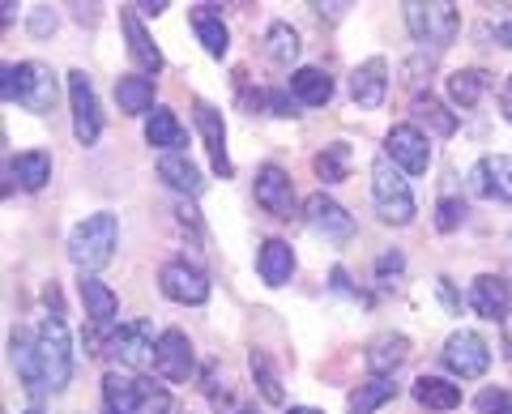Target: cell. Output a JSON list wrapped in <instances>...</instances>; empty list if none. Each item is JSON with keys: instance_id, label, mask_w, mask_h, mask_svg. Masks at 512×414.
<instances>
[{"instance_id": "41", "label": "cell", "mask_w": 512, "mask_h": 414, "mask_svg": "<svg viewBox=\"0 0 512 414\" xmlns=\"http://www.w3.org/2000/svg\"><path fill=\"white\" fill-rule=\"evenodd\" d=\"M265 103L274 116H295V94H286V90H265Z\"/></svg>"}, {"instance_id": "43", "label": "cell", "mask_w": 512, "mask_h": 414, "mask_svg": "<svg viewBox=\"0 0 512 414\" xmlns=\"http://www.w3.org/2000/svg\"><path fill=\"white\" fill-rule=\"evenodd\" d=\"M133 9H141L146 18H158V13L167 9V0H141V5H133Z\"/></svg>"}, {"instance_id": "6", "label": "cell", "mask_w": 512, "mask_h": 414, "mask_svg": "<svg viewBox=\"0 0 512 414\" xmlns=\"http://www.w3.org/2000/svg\"><path fill=\"white\" fill-rule=\"evenodd\" d=\"M154 350H158L154 329L146 321H133V325H120L116 333H107L103 355H111L120 368H154Z\"/></svg>"}, {"instance_id": "48", "label": "cell", "mask_w": 512, "mask_h": 414, "mask_svg": "<svg viewBox=\"0 0 512 414\" xmlns=\"http://www.w3.org/2000/svg\"><path fill=\"white\" fill-rule=\"evenodd\" d=\"M26 414H43V410H39V406H30V410H26Z\"/></svg>"}, {"instance_id": "37", "label": "cell", "mask_w": 512, "mask_h": 414, "mask_svg": "<svg viewBox=\"0 0 512 414\" xmlns=\"http://www.w3.org/2000/svg\"><path fill=\"white\" fill-rule=\"evenodd\" d=\"M461 222H466V201L440 197V205H436V227H440V231H457Z\"/></svg>"}, {"instance_id": "40", "label": "cell", "mask_w": 512, "mask_h": 414, "mask_svg": "<svg viewBox=\"0 0 512 414\" xmlns=\"http://www.w3.org/2000/svg\"><path fill=\"white\" fill-rule=\"evenodd\" d=\"M171 410V393L167 389H158L146 380V397H141V414H167Z\"/></svg>"}, {"instance_id": "11", "label": "cell", "mask_w": 512, "mask_h": 414, "mask_svg": "<svg viewBox=\"0 0 512 414\" xmlns=\"http://www.w3.org/2000/svg\"><path fill=\"white\" fill-rule=\"evenodd\" d=\"M384 154L406 175H423L431 167V146H427L423 129H414V124H393L389 137H384Z\"/></svg>"}, {"instance_id": "18", "label": "cell", "mask_w": 512, "mask_h": 414, "mask_svg": "<svg viewBox=\"0 0 512 414\" xmlns=\"http://www.w3.org/2000/svg\"><path fill=\"white\" fill-rule=\"evenodd\" d=\"M470 304H474L478 316H487V321H504V316L512 312V291H508L504 278L483 274V278H474V286H470Z\"/></svg>"}, {"instance_id": "10", "label": "cell", "mask_w": 512, "mask_h": 414, "mask_svg": "<svg viewBox=\"0 0 512 414\" xmlns=\"http://www.w3.org/2000/svg\"><path fill=\"white\" fill-rule=\"evenodd\" d=\"M303 218H308V227L316 235H325L329 244L355 240V218L346 214V205H338V201L325 197V193H316V197L303 201Z\"/></svg>"}, {"instance_id": "49", "label": "cell", "mask_w": 512, "mask_h": 414, "mask_svg": "<svg viewBox=\"0 0 512 414\" xmlns=\"http://www.w3.org/2000/svg\"><path fill=\"white\" fill-rule=\"evenodd\" d=\"M235 414H256V410H235Z\"/></svg>"}, {"instance_id": "5", "label": "cell", "mask_w": 512, "mask_h": 414, "mask_svg": "<svg viewBox=\"0 0 512 414\" xmlns=\"http://www.w3.org/2000/svg\"><path fill=\"white\" fill-rule=\"evenodd\" d=\"M406 22L414 30V39L431 43L436 52L457 39V26H461L457 5H448V0H436V5H406Z\"/></svg>"}, {"instance_id": "33", "label": "cell", "mask_w": 512, "mask_h": 414, "mask_svg": "<svg viewBox=\"0 0 512 414\" xmlns=\"http://www.w3.org/2000/svg\"><path fill=\"white\" fill-rule=\"evenodd\" d=\"M487 82L491 77L483 69H457L453 77H448V99H453L457 107H474L487 94Z\"/></svg>"}, {"instance_id": "21", "label": "cell", "mask_w": 512, "mask_h": 414, "mask_svg": "<svg viewBox=\"0 0 512 414\" xmlns=\"http://www.w3.org/2000/svg\"><path fill=\"white\" fill-rule=\"evenodd\" d=\"M406 359H410V342L402 333H384V338H376L367 346V372L372 376H393Z\"/></svg>"}, {"instance_id": "44", "label": "cell", "mask_w": 512, "mask_h": 414, "mask_svg": "<svg viewBox=\"0 0 512 414\" xmlns=\"http://www.w3.org/2000/svg\"><path fill=\"white\" fill-rule=\"evenodd\" d=\"M500 111H504V120H512V77H508L504 90H500Z\"/></svg>"}, {"instance_id": "29", "label": "cell", "mask_w": 512, "mask_h": 414, "mask_svg": "<svg viewBox=\"0 0 512 414\" xmlns=\"http://www.w3.org/2000/svg\"><path fill=\"white\" fill-rule=\"evenodd\" d=\"M419 124L436 137H453L457 133V111H448L440 99H431V94H419V99H414V129H419Z\"/></svg>"}, {"instance_id": "39", "label": "cell", "mask_w": 512, "mask_h": 414, "mask_svg": "<svg viewBox=\"0 0 512 414\" xmlns=\"http://www.w3.org/2000/svg\"><path fill=\"white\" fill-rule=\"evenodd\" d=\"M402 269H406L402 252H384V257L376 261V282H380V286H393L397 278H402Z\"/></svg>"}, {"instance_id": "38", "label": "cell", "mask_w": 512, "mask_h": 414, "mask_svg": "<svg viewBox=\"0 0 512 414\" xmlns=\"http://www.w3.org/2000/svg\"><path fill=\"white\" fill-rule=\"evenodd\" d=\"M478 414H512V393L508 389H483L474 397Z\"/></svg>"}, {"instance_id": "46", "label": "cell", "mask_w": 512, "mask_h": 414, "mask_svg": "<svg viewBox=\"0 0 512 414\" xmlns=\"http://www.w3.org/2000/svg\"><path fill=\"white\" fill-rule=\"evenodd\" d=\"M504 342H508V350H512V312L504 316Z\"/></svg>"}, {"instance_id": "34", "label": "cell", "mask_w": 512, "mask_h": 414, "mask_svg": "<svg viewBox=\"0 0 512 414\" xmlns=\"http://www.w3.org/2000/svg\"><path fill=\"white\" fill-rule=\"evenodd\" d=\"M312 171L325 184H342L346 175H350V146H346V141H333V146H325V150L312 158Z\"/></svg>"}, {"instance_id": "1", "label": "cell", "mask_w": 512, "mask_h": 414, "mask_svg": "<svg viewBox=\"0 0 512 414\" xmlns=\"http://www.w3.org/2000/svg\"><path fill=\"white\" fill-rule=\"evenodd\" d=\"M116 240H120V222L116 214H90L86 222H77L73 235H69V261L82 269V274H94V269H103L111 261V252H116Z\"/></svg>"}, {"instance_id": "12", "label": "cell", "mask_w": 512, "mask_h": 414, "mask_svg": "<svg viewBox=\"0 0 512 414\" xmlns=\"http://www.w3.org/2000/svg\"><path fill=\"white\" fill-rule=\"evenodd\" d=\"M158 286H163V295L175 299V304H205L210 299V278L188 261H167L158 269Z\"/></svg>"}, {"instance_id": "42", "label": "cell", "mask_w": 512, "mask_h": 414, "mask_svg": "<svg viewBox=\"0 0 512 414\" xmlns=\"http://www.w3.org/2000/svg\"><path fill=\"white\" fill-rule=\"evenodd\" d=\"M30 30H35V35H52V30H56V13L35 9V13H30Z\"/></svg>"}, {"instance_id": "8", "label": "cell", "mask_w": 512, "mask_h": 414, "mask_svg": "<svg viewBox=\"0 0 512 414\" xmlns=\"http://www.w3.org/2000/svg\"><path fill=\"white\" fill-rule=\"evenodd\" d=\"M440 355H444V368L453 376H461V380H478L491 368V350L474 329H457L453 338L444 342Z\"/></svg>"}, {"instance_id": "20", "label": "cell", "mask_w": 512, "mask_h": 414, "mask_svg": "<svg viewBox=\"0 0 512 414\" xmlns=\"http://www.w3.org/2000/svg\"><path fill=\"white\" fill-rule=\"evenodd\" d=\"M82 304H86V316L94 329H111V321H116V312H120L116 291L103 286L94 274H82Z\"/></svg>"}, {"instance_id": "14", "label": "cell", "mask_w": 512, "mask_h": 414, "mask_svg": "<svg viewBox=\"0 0 512 414\" xmlns=\"http://www.w3.org/2000/svg\"><path fill=\"white\" fill-rule=\"evenodd\" d=\"M9 350H13V368H18V376H22V389L30 397H43L47 376H43V359H39V338H30L26 329H13Z\"/></svg>"}, {"instance_id": "17", "label": "cell", "mask_w": 512, "mask_h": 414, "mask_svg": "<svg viewBox=\"0 0 512 414\" xmlns=\"http://www.w3.org/2000/svg\"><path fill=\"white\" fill-rule=\"evenodd\" d=\"M141 397H146V380L128 372L103 376V414H141Z\"/></svg>"}, {"instance_id": "4", "label": "cell", "mask_w": 512, "mask_h": 414, "mask_svg": "<svg viewBox=\"0 0 512 414\" xmlns=\"http://www.w3.org/2000/svg\"><path fill=\"white\" fill-rule=\"evenodd\" d=\"M39 359H43V376H47V389L60 393L73 376V350H69V329H64L60 316H47L39 325Z\"/></svg>"}, {"instance_id": "25", "label": "cell", "mask_w": 512, "mask_h": 414, "mask_svg": "<svg viewBox=\"0 0 512 414\" xmlns=\"http://www.w3.org/2000/svg\"><path fill=\"white\" fill-rule=\"evenodd\" d=\"M158 180H163L167 188H175V193H184V197H197L205 188L197 163H188L184 154H163L158 158Z\"/></svg>"}, {"instance_id": "31", "label": "cell", "mask_w": 512, "mask_h": 414, "mask_svg": "<svg viewBox=\"0 0 512 414\" xmlns=\"http://www.w3.org/2000/svg\"><path fill=\"white\" fill-rule=\"evenodd\" d=\"M393 397H397L393 376H372L367 385H359L355 393H350L346 410H350V414H376L384 402H393Z\"/></svg>"}, {"instance_id": "19", "label": "cell", "mask_w": 512, "mask_h": 414, "mask_svg": "<svg viewBox=\"0 0 512 414\" xmlns=\"http://www.w3.org/2000/svg\"><path fill=\"white\" fill-rule=\"evenodd\" d=\"M197 129H201V137H205V150H210V163H214V171L218 175H231V158H227V129H222V116L218 111L205 103V99H197Z\"/></svg>"}, {"instance_id": "28", "label": "cell", "mask_w": 512, "mask_h": 414, "mask_svg": "<svg viewBox=\"0 0 512 414\" xmlns=\"http://www.w3.org/2000/svg\"><path fill=\"white\" fill-rule=\"evenodd\" d=\"M214 5H197V13H192V30H197V39L205 43V52H210L214 60L227 56L231 47V35H227V22L218 18V13H210Z\"/></svg>"}, {"instance_id": "47", "label": "cell", "mask_w": 512, "mask_h": 414, "mask_svg": "<svg viewBox=\"0 0 512 414\" xmlns=\"http://www.w3.org/2000/svg\"><path fill=\"white\" fill-rule=\"evenodd\" d=\"M291 414H325V410H312V406H291Z\"/></svg>"}, {"instance_id": "36", "label": "cell", "mask_w": 512, "mask_h": 414, "mask_svg": "<svg viewBox=\"0 0 512 414\" xmlns=\"http://www.w3.org/2000/svg\"><path fill=\"white\" fill-rule=\"evenodd\" d=\"M252 376H256V385H261L265 393V402H282V385H278V372H274V363H269L265 350H252Z\"/></svg>"}, {"instance_id": "16", "label": "cell", "mask_w": 512, "mask_h": 414, "mask_svg": "<svg viewBox=\"0 0 512 414\" xmlns=\"http://www.w3.org/2000/svg\"><path fill=\"white\" fill-rule=\"evenodd\" d=\"M470 188L478 197H500L512 201V158L508 154H487L483 163H474Z\"/></svg>"}, {"instance_id": "22", "label": "cell", "mask_w": 512, "mask_h": 414, "mask_svg": "<svg viewBox=\"0 0 512 414\" xmlns=\"http://www.w3.org/2000/svg\"><path fill=\"white\" fill-rule=\"evenodd\" d=\"M146 141H150L154 150L180 154V150L188 146V133H184V124L175 120V111L154 107V111H150V120H146Z\"/></svg>"}, {"instance_id": "3", "label": "cell", "mask_w": 512, "mask_h": 414, "mask_svg": "<svg viewBox=\"0 0 512 414\" xmlns=\"http://www.w3.org/2000/svg\"><path fill=\"white\" fill-rule=\"evenodd\" d=\"M56 73L39 65V60H22V65H9L5 69V99L18 103L26 111H52L56 107Z\"/></svg>"}, {"instance_id": "32", "label": "cell", "mask_w": 512, "mask_h": 414, "mask_svg": "<svg viewBox=\"0 0 512 414\" xmlns=\"http://www.w3.org/2000/svg\"><path fill=\"white\" fill-rule=\"evenodd\" d=\"M414 402L427 410H453L461 406V385H448L440 376H419L414 380Z\"/></svg>"}, {"instance_id": "2", "label": "cell", "mask_w": 512, "mask_h": 414, "mask_svg": "<svg viewBox=\"0 0 512 414\" xmlns=\"http://www.w3.org/2000/svg\"><path fill=\"white\" fill-rule=\"evenodd\" d=\"M372 201L380 222H389V227H410L414 222V193L389 154H380L372 163Z\"/></svg>"}, {"instance_id": "30", "label": "cell", "mask_w": 512, "mask_h": 414, "mask_svg": "<svg viewBox=\"0 0 512 414\" xmlns=\"http://www.w3.org/2000/svg\"><path fill=\"white\" fill-rule=\"evenodd\" d=\"M116 103L124 116H141V111H150L154 107V82L150 77H141V73H128L116 82Z\"/></svg>"}, {"instance_id": "7", "label": "cell", "mask_w": 512, "mask_h": 414, "mask_svg": "<svg viewBox=\"0 0 512 414\" xmlns=\"http://www.w3.org/2000/svg\"><path fill=\"white\" fill-rule=\"evenodd\" d=\"M69 107H73V137L82 146H94L103 133V111H99V94H94L90 77L82 69L69 73Z\"/></svg>"}, {"instance_id": "9", "label": "cell", "mask_w": 512, "mask_h": 414, "mask_svg": "<svg viewBox=\"0 0 512 414\" xmlns=\"http://www.w3.org/2000/svg\"><path fill=\"white\" fill-rule=\"evenodd\" d=\"M154 372L171 380V385H184L197 372V359H192V342L180 329H163L158 333V350H154Z\"/></svg>"}, {"instance_id": "13", "label": "cell", "mask_w": 512, "mask_h": 414, "mask_svg": "<svg viewBox=\"0 0 512 414\" xmlns=\"http://www.w3.org/2000/svg\"><path fill=\"white\" fill-rule=\"evenodd\" d=\"M256 205L274 218H295V188H291V175L282 167L265 163L256 171Z\"/></svg>"}, {"instance_id": "15", "label": "cell", "mask_w": 512, "mask_h": 414, "mask_svg": "<svg viewBox=\"0 0 512 414\" xmlns=\"http://www.w3.org/2000/svg\"><path fill=\"white\" fill-rule=\"evenodd\" d=\"M384 94H389V60L384 56H372L350 73V99L359 107H380Z\"/></svg>"}, {"instance_id": "45", "label": "cell", "mask_w": 512, "mask_h": 414, "mask_svg": "<svg viewBox=\"0 0 512 414\" xmlns=\"http://www.w3.org/2000/svg\"><path fill=\"white\" fill-rule=\"evenodd\" d=\"M495 39H500V43L508 47V52H512V18H508V22H500V26H495Z\"/></svg>"}, {"instance_id": "26", "label": "cell", "mask_w": 512, "mask_h": 414, "mask_svg": "<svg viewBox=\"0 0 512 414\" xmlns=\"http://www.w3.org/2000/svg\"><path fill=\"white\" fill-rule=\"evenodd\" d=\"M9 175L26 188V193H39V188L52 180V154L47 150H26L18 158H9Z\"/></svg>"}, {"instance_id": "24", "label": "cell", "mask_w": 512, "mask_h": 414, "mask_svg": "<svg viewBox=\"0 0 512 414\" xmlns=\"http://www.w3.org/2000/svg\"><path fill=\"white\" fill-rule=\"evenodd\" d=\"M120 26H124V35H128V52H133L137 65L146 69V73H158V69H163V52L154 47V39L146 35V26H141V18H137L133 9H124V13H120Z\"/></svg>"}, {"instance_id": "27", "label": "cell", "mask_w": 512, "mask_h": 414, "mask_svg": "<svg viewBox=\"0 0 512 414\" xmlns=\"http://www.w3.org/2000/svg\"><path fill=\"white\" fill-rule=\"evenodd\" d=\"M291 94L303 107H325L333 99V77L325 69H295L291 73Z\"/></svg>"}, {"instance_id": "35", "label": "cell", "mask_w": 512, "mask_h": 414, "mask_svg": "<svg viewBox=\"0 0 512 414\" xmlns=\"http://www.w3.org/2000/svg\"><path fill=\"white\" fill-rule=\"evenodd\" d=\"M265 56L274 60V65H291V60L299 56V35L286 22H274L265 35Z\"/></svg>"}, {"instance_id": "23", "label": "cell", "mask_w": 512, "mask_h": 414, "mask_svg": "<svg viewBox=\"0 0 512 414\" xmlns=\"http://www.w3.org/2000/svg\"><path fill=\"white\" fill-rule=\"evenodd\" d=\"M256 269H261V278L269 286H286L295 274V252L286 240H265L261 252H256Z\"/></svg>"}]
</instances>
